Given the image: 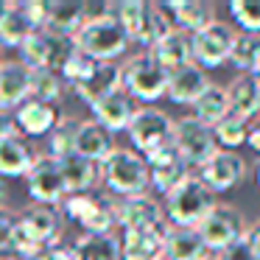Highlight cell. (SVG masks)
<instances>
[{
  "label": "cell",
  "instance_id": "7dc6e473",
  "mask_svg": "<svg viewBox=\"0 0 260 260\" xmlns=\"http://www.w3.org/2000/svg\"><path fill=\"white\" fill-rule=\"evenodd\" d=\"M0 260H23V257H20V254H14V252H3V254H0Z\"/></svg>",
  "mask_w": 260,
  "mask_h": 260
},
{
  "label": "cell",
  "instance_id": "60d3db41",
  "mask_svg": "<svg viewBox=\"0 0 260 260\" xmlns=\"http://www.w3.org/2000/svg\"><path fill=\"white\" fill-rule=\"evenodd\" d=\"M215 260H257L252 254V249H249V243L243 241H235V243H230V246H224L221 252H215Z\"/></svg>",
  "mask_w": 260,
  "mask_h": 260
},
{
  "label": "cell",
  "instance_id": "b9f144b4",
  "mask_svg": "<svg viewBox=\"0 0 260 260\" xmlns=\"http://www.w3.org/2000/svg\"><path fill=\"white\" fill-rule=\"evenodd\" d=\"M37 260H81V254H79V249H76V246L53 243V246H48V249H45V252H42Z\"/></svg>",
  "mask_w": 260,
  "mask_h": 260
},
{
  "label": "cell",
  "instance_id": "d4e9b609",
  "mask_svg": "<svg viewBox=\"0 0 260 260\" xmlns=\"http://www.w3.org/2000/svg\"><path fill=\"white\" fill-rule=\"evenodd\" d=\"M159 6L171 14V20H174L176 28L185 31V34H190V37L215 20L213 9H210L204 0H168V3H159Z\"/></svg>",
  "mask_w": 260,
  "mask_h": 260
},
{
  "label": "cell",
  "instance_id": "8992f818",
  "mask_svg": "<svg viewBox=\"0 0 260 260\" xmlns=\"http://www.w3.org/2000/svg\"><path fill=\"white\" fill-rule=\"evenodd\" d=\"M76 51L73 37H62L51 28H40L23 48H20V62L28 64L31 70H56L62 73V68L68 64V59Z\"/></svg>",
  "mask_w": 260,
  "mask_h": 260
},
{
  "label": "cell",
  "instance_id": "2e32d148",
  "mask_svg": "<svg viewBox=\"0 0 260 260\" xmlns=\"http://www.w3.org/2000/svg\"><path fill=\"white\" fill-rule=\"evenodd\" d=\"M146 165H148V182H151V187L159 193H171L187 174H190L185 159H182L179 151L174 148V143L159 148V151H154V154H148Z\"/></svg>",
  "mask_w": 260,
  "mask_h": 260
},
{
  "label": "cell",
  "instance_id": "ac0fdd59",
  "mask_svg": "<svg viewBox=\"0 0 260 260\" xmlns=\"http://www.w3.org/2000/svg\"><path fill=\"white\" fill-rule=\"evenodd\" d=\"M31 98V68L23 62L0 64V109H17Z\"/></svg>",
  "mask_w": 260,
  "mask_h": 260
},
{
  "label": "cell",
  "instance_id": "681fc988",
  "mask_svg": "<svg viewBox=\"0 0 260 260\" xmlns=\"http://www.w3.org/2000/svg\"><path fill=\"white\" fill-rule=\"evenodd\" d=\"M157 260H168V257H165V254H162V257H157Z\"/></svg>",
  "mask_w": 260,
  "mask_h": 260
},
{
  "label": "cell",
  "instance_id": "d6a6232c",
  "mask_svg": "<svg viewBox=\"0 0 260 260\" xmlns=\"http://www.w3.org/2000/svg\"><path fill=\"white\" fill-rule=\"evenodd\" d=\"M79 249L81 260H123L120 257V241L115 235H79V241L73 243Z\"/></svg>",
  "mask_w": 260,
  "mask_h": 260
},
{
  "label": "cell",
  "instance_id": "7402d4cb",
  "mask_svg": "<svg viewBox=\"0 0 260 260\" xmlns=\"http://www.w3.org/2000/svg\"><path fill=\"white\" fill-rule=\"evenodd\" d=\"M207 87H210V79H207V73H204V68H199L196 62H190V64H185V68L171 73L168 92H165V95L174 104H190L193 107V101H196Z\"/></svg>",
  "mask_w": 260,
  "mask_h": 260
},
{
  "label": "cell",
  "instance_id": "9c48e42d",
  "mask_svg": "<svg viewBox=\"0 0 260 260\" xmlns=\"http://www.w3.org/2000/svg\"><path fill=\"white\" fill-rule=\"evenodd\" d=\"M235 37L238 34L230 23L213 20L210 25L193 34V62L199 68H221L224 62H230Z\"/></svg>",
  "mask_w": 260,
  "mask_h": 260
},
{
  "label": "cell",
  "instance_id": "9a60e30c",
  "mask_svg": "<svg viewBox=\"0 0 260 260\" xmlns=\"http://www.w3.org/2000/svg\"><path fill=\"white\" fill-rule=\"evenodd\" d=\"M196 176L213 193H226V190H232L243 176H246V162H243L235 151H224V148H218V151H215L213 157L196 171Z\"/></svg>",
  "mask_w": 260,
  "mask_h": 260
},
{
  "label": "cell",
  "instance_id": "277c9868",
  "mask_svg": "<svg viewBox=\"0 0 260 260\" xmlns=\"http://www.w3.org/2000/svg\"><path fill=\"white\" fill-rule=\"evenodd\" d=\"M98 174H101L104 185L112 193H118L120 199L129 196H143L148 182V165L146 157L132 148H115L101 165H98Z\"/></svg>",
  "mask_w": 260,
  "mask_h": 260
},
{
  "label": "cell",
  "instance_id": "d6986e66",
  "mask_svg": "<svg viewBox=\"0 0 260 260\" xmlns=\"http://www.w3.org/2000/svg\"><path fill=\"white\" fill-rule=\"evenodd\" d=\"M59 123V112L53 104H42L37 98H28L23 107L14 109V126H17L20 135L28 137H42L51 135Z\"/></svg>",
  "mask_w": 260,
  "mask_h": 260
},
{
  "label": "cell",
  "instance_id": "cb8c5ba5",
  "mask_svg": "<svg viewBox=\"0 0 260 260\" xmlns=\"http://www.w3.org/2000/svg\"><path fill=\"white\" fill-rule=\"evenodd\" d=\"M148 53H151L168 73H174V70H179V68H185V64L193 62V37L185 34V31H179V28H174Z\"/></svg>",
  "mask_w": 260,
  "mask_h": 260
},
{
  "label": "cell",
  "instance_id": "7c38bea8",
  "mask_svg": "<svg viewBox=\"0 0 260 260\" xmlns=\"http://www.w3.org/2000/svg\"><path fill=\"white\" fill-rule=\"evenodd\" d=\"M64 215L73 218L90 235H112L115 221V207L112 204H104L101 199L90 196V193H81V196H68L64 199Z\"/></svg>",
  "mask_w": 260,
  "mask_h": 260
},
{
  "label": "cell",
  "instance_id": "f907efd6",
  "mask_svg": "<svg viewBox=\"0 0 260 260\" xmlns=\"http://www.w3.org/2000/svg\"><path fill=\"white\" fill-rule=\"evenodd\" d=\"M257 182H260V168H257Z\"/></svg>",
  "mask_w": 260,
  "mask_h": 260
},
{
  "label": "cell",
  "instance_id": "74e56055",
  "mask_svg": "<svg viewBox=\"0 0 260 260\" xmlns=\"http://www.w3.org/2000/svg\"><path fill=\"white\" fill-rule=\"evenodd\" d=\"M230 14L243 28V34L260 37V0H232Z\"/></svg>",
  "mask_w": 260,
  "mask_h": 260
},
{
  "label": "cell",
  "instance_id": "5b68a950",
  "mask_svg": "<svg viewBox=\"0 0 260 260\" xmlns=\"http://www.w3.org/2000/svg\"><path fill=\"white\" fill-rule=\"evenodd\" d=\"M171 73L151 56V53H135L120 64V87L129 92L135 101H157L168 92Z\"/></svg>",
  "mask_w": 260,
  "mask_h": 260
},
{
  "label": "cell",
  "instance_id": "44dd1931",
  "mask_svg": "<svg viewBox=\"0 0 260 260\" xmlns=\"http://www.w3.org/2000/svg\"><path fill=\"white\" fill-rule=\"evenodd\" d=\"M165 232L162 230H135L120 238V257L123 260H157L165 254Z\"/></svg>",
  "mask_w": 260,
  "mask_h": 260
},
{
  "label": "cell",
  "instance_id": "7a4b0ae2",
  "mask_svg": "<svg viewBox=\"0 0 260 260\" xmlns=\"http://www.w3.org/2000/svg\"><path fill=\"white\" fill-rule=\"evenodd\" d=\"M215 193L199 179L196 174H187L171 193H165V215L174 226L196 230L204 221V215L215 207Z\"/></svg>",
  "mask_w": 260,
  "mask_h": 260
},
{
  "label": "cell",
  "instance_id": "ffe728a7",
  "mask_svg": "<svg viewBox=\"0 0 260 260\" xmlns=\"http://www.w3.org/2000/svg\"><path fill=\"white\" fill-rule=\"evenodd\" d=\"M37 31L40 28L31 23L23 3H3V12H0V48H23Z\"/></svg>",
  "mask_w": 260,
  "mask_h": 260
},
{
  "label": "cell",
  "instance_id": "816d5d0a",
  "mask_svg": "<svg viewBox=\"0 0 260 260\" xmlns=\"http://www.w3.org/2000/svg\"><path fill=\"white\" fill-rule=\"evenodd\" d=\"M207 260H215V257H207Z\"/></svg>",
  "mask_w": 260,
  "mask_h": 260
},
{
  "label": "cell",
  "instance_id": "e0dca14e",
  "mask_svg": "<svg viewBox=\"0 0 260 260\" xmlns=\"http://www.w3.org/2000/svg\"><path fill=\"white\" fill-rule=\"evenodd\" d=\"M92 115L107 132H123L129 129L132 118L137 115V107H135V98L123 87H118V90H112L107 98H101L92 107Z\"/></svg>",
  "mask_w": 260,
  "mask_h": 260
},
{
  "label": "cell",
  "instance_id": "8d00e7d4",
  "mask_svg": "<svg viewBox=\"0 0 260 260\" xmlns=\"http://www.w3.org/2000/svg\"><path fill=\"white\" fill-rule=\"evenodd\" d=\"M257 56H260V37H254V34H238L230 62L235 64L241 73H252Z\"/></svg>",
  "mask_w": 260,
  "mask_h": 260
},
{
  "label": "cell",
  "instance_id": "1f68e13d",
  "mask_svg": "<svg viewBox=\"0 0 260 260\" xmlns=\"http://www.w3.org/2000/svg\"><path fill=\"white\" fill-rule=\"evenodd\" d=\"M190 109H193V118L202 120V123H207L210 129L218 126L221 120L230 115V95H226V87H218V84L210 81V87L193 101Z\"/></svg>",
  "mask_w": 260,
  "mask_h": 260
},
{
  "label": "cell",
  "instance_id": "d590c367",
  "mask_svg": "<svg viewBox=\"0 0 260 260\" xmlns=\"http://www.w3.org/2000/svg\"><path fill=\"white\" fill-rule=\"evenodd\" d=\"M213 135H215V143L224 146V151H235L238 146H243L249 137V123L238 115H226L218 126H213Z\"/></svg>",
  "mask_w": 260,
  "mask_h": 260
},
{
  "label": "cell",
  "instance_id": "f5cc1de1",
  "mask_svg": "<svg viewBox=\"0 0 260 260\" xmlns=\"http://www.w3.org/2000/svg\"><path fill=\"white\" fill-rule=\"evenodd\" d=\"M0 64H3V62H0Z\"/></svg>",
  "mask_w": 260,
  "mask_h": 260
},
{
  "label": "cell",
  "instance_id": "f1b7e54d",
  "mask_svg": "<svg viewBox=\"0 0 260 260\" xmlns=\"http://www.w3.org/2000/svg\"><path fill=\"white\" fill-rule=\"evenodd\" d=\"M165 257L168 260H207L210 249L202 241L199 230L168 226V232H165Z\"/></svg>",
  "mask_w": 260,
  "mask_h": 260
},
{
  "label": "cell",
  "instance_id": "5bb4252c",
  "mask_svg": "<svg viewBox=\"0 0 260 260\" xmlns=\"http://www.w3.org/2000/svg\"><path fill=\"white\" fill-rule=\"evenodd\" d=\"M112 17L123 25V31L129 34L132 42L148 48L154 45V3L146 0H120L109 6Z\"/></svg>",
  "mask_w": 260,
  "mask_h": 260
},
{
  "label": "cell",
  "instance_id": "f35d334b",
  "mask_svg": "<svg viewBox=\"0 0 260 260\" xmlns=\"http://www.w3.org/2000/svg\"><path fill=\"white\" fill-rule=\"evenodd\" d=\"M98 64H101V62H95L92 56H87V53H81L79 48H76V51H73V56L68 59V64L62 68V79L68 81V87L73 90L76 84L87 81L92 73H95V68H98Z\"/></svg>",
  "mask_w": 260,
  "mask_h": 260
},
{
  "label": "cell",
  "instance_id": "836d02e7",
  "mask_svg": "<svg viewBox=\"0 0 260 260\" xmlns=\"http://www.w3.org/2000/svg\"><path fill=\"white\" fill-rule=\"evenodd\" d=\"M68 81L56 70H31V98L42 104H56L62 101Z\"/></svg>",
  "mask_w": 260,
  "mask_h": 260
},
{
  "label": "cell",
  "instance_id": "4316f807",
  "mask_svg": "<svg viewBox=\"0 0 260 260\" xmlns=\"http://www.w3.org/2000/svg\"><path fill=\"white\" fill-rule=\"evenodd\" d=\"M118 87H120V64H115V62H101L90 79L73 87V92L92 109L98 101H101V98H107L109 92L118 90Z\"/></svg>",
  "mask_w": 260,
  "mask_h": 260
},
{
  "label": "cell",
  "instance_id": "ba28073f",
  "mask_svg": "<svg viewBox=\"0 0 260 260\" xmlns=\"http://www.w3.org/2000/svg\"><path fill=\"white\" fill-rule=\"evenodd\" d=\"M174 148L179 151V157L185 159L187 168L199 171L218 151V143H215L213 129L190 115V118H182L174 123Z\"/></svg>",
  "mask_w": 260,
  "mask_h": 260
},
{
  "label": "cell",
  "instance_id": "f546056e",
  "mask_svg": "<svg viewBox=\"0 0 260 260\" xmlns=\"http://www.w3.org/2000/svg\"><path fill=\"white\" fill-rule=\"evenodd\" d=\"M76 151H79L81 157H87V159H92V162L101 165L104 159H107L109 154L115 151V146H112V132H107L95 118H92V120H81V126H79V140H76Z\"/></svg>",
  "mask_w": 260,
  "mask_h": 260
},
{
  "label": "cell",
  "instance_id": "4dcf8cb0",
  "mask_svg": "<svg viewBox=\"0 0 260 260\" xmlns=\"http://www.w3.org/2000/svg\"><path fill=\"white\" fill-rule=\"evenodd\" d=\"M34 154L25 146V140L17 135H9L0 140V176L3 179H14V176H25L34 165Z\"/></svg>",
  "mask_w": 260,
  "mask_h": 260
},
{
  "label": "cell",
  "instance_id": "4fadbf2b",
  "mask_svg": "<svg viewBox=\"0 0 260 260\" xmlns=\"http://www.w3.org/2000/svg\"><path fill=\"white\" fill-rule=\"evenodd\" d=\"M115 207V221L123 226V232H135V230H162L165 224V207L151 199L148 193L143 196H129L112 204Z\"/></svg>",
  "mask_w": 260,
  "mask_h": 260
},
{
  "label": "cell",
  "instance_id": "6da1fadb",
  "mask_svg": "<svg viewBox=\"0 0 260 260\" xmlns=\"http://www.w3.org/2000/svg\"><path fill=\"white\" fill-rule=\"evenodd\" d=\"M62 238V213L53 204H31L17 215V235L12 252L23 260H37Z\"/></svg>",
  "mask_w": 260,
  "mask_h": 260
},
{
  "label": "cell",
  "instance_id": "603a6c76",
  "mask_svg": "<svg viewBox=\"0 0 260 260\" xmlns=\"http://www.w3.org/2000/svg\"><path fill=\"white\" fill-rule=\"evenodd\" d=\"M59 168H62V179H64V187H68V196L90 193L98 182V162L81 157L79 151L59 159Z\"/></svg>",
  "mask_w": 260,
  "mask_h": 260
},
{
  "label": "cell",
  "instance_id": "8fae6325",
  "mask_svg": "<svg viewBox=\"0 0 260 260\" xmlns=\"http://www.w3.org/2000/svg\"><path fill=\"white\" fill-rule=\"evenodd\" d=\"M25 185H28V196L34 199V204H53L56 207L68 196L59 159L51 157V154H42V157L34 159L31 171L25 174Z\"/></svg>",
  "mask_w": 260,
  "mask_h": 260
},
{
  "label": "cell",
  "instance_id": "c3c4849f",
  "mask_svg": "<svg viewBox=\"0 0 260 260\" xmlns=\"http://www.w3.org/2000/svg\"><path fill=\"white\" fill-rule=\"evenodd\" d=\"M252 76H257V79H260V56H257V62H254V70H252Z\"/></svg>",
  "mask_w": 260,
  "mask_h": 260
},
{
  "label": "cell",
  "instance_id": "f6af8a7d",
  "mask_svg": "<svg viewBox=\"0 0 260 260\" xmlns=\"http://www.w3.org/2000/svg\"><path fill=\"white\" fill-rule=\"evenodd\" d=\"M246 146L252 148L254 154H260V126H252V129H249V137H246Z\"/></svg>",
  "mask_w": 260,
  "mask_h": 260
},
{
  "label": "cell",
  "instance_id": "30bf717a",
  "mask_svg": "<svg viewBox=\"0 0 260 260\" xmlns=\"http://www.w3.org/2000/svg\"><path fill=\"white\" fill-rule=\"evenodd\" d=\"M196 230L202 235V241L207 243V249L221 252L224 246L241 241L249 226L243 224V213L238 207H232V204H215Z\"/></svg>",
  "mask_w": 260,
  "mask_h": 260
},
{
  "label": "cell",
  "instance_id": "ee69618b",
  "mask_svg": "<svg viewBox=\"0 0 260 260\" xmlns=\"http://www.w3.org/2000/svg\"><path fill=\"white\" fill-rule=\"evenodd\" d=\"M9 135H17V126H14V115L6 112V109H0V140Z\"/></svg>",
  "mask_w": 260,
  "mask_h": 260
},
{
  "label": "cell",
  "instance_id": "52a82bcc",
  "mask_svg": "<svg viewBox=\"0 0 260 260\" xmlns=\"http://www.w3.org/2000/svg\"><path fill=\"white\" fill-rule=\"evenodd\" d=\"M174 123L176 120H171L162 109L140 107L137 115L132 118L126 135H129L132 146H135L143 157H148V154H154V151H159V148L174 143Z\"/></svg>",
  "mask_w": 260,
  "mask_h": 260
},
{
  "label": "cell",
  "instance_id": "ab89813d",
  "mask_svg": "<svg viewBox=\"0 0 260 260\" xmlns=\"http://www.w3.org/2000/svg\"><path fill=\"white\" fill-rule=\"evenodd\" d=\"M14 235H17V215L9 207H0V254L12 252Z\"/></svg>",
  "mask_w": 260,
  "mask_h": 260
},
{
  "label": "cell",
  "instance_id": "484cf974",
  "mask_svg": "<svg viewBox=\"0 0 260 260\" xmlns=\"http://www.w3.org/2000/svg\"><path fill=\"white\" fill-rule=\"evenodd\" d=\"M226 95H230V112L238 118L249 120L260 112V79L252 73H241L230 81L226 87Z\"/></svg>",
  "mask_w": 260,
  "mask_h": 260
},
{
  "label": "cell",
  "instance_id": "83f0119b",
  "mask_svg": "<svg viewBox=\"0 0 260 260\" xmlns=\"http://www.w3.org/2000/svg\"><path fill=\"white\" fill-rule=\"evenodd\" d=\"M90 20V9L81 0H51V12H48L45 28L56 31L62 37H73L81 31V25Z\"/></svg>",
  "mask_w": 260,
  "mask_h": 260
},
{
  "label": "cell",
  "instance_id": "7bdbcfd3",
  "mask_svg": "<svg viewBox=\"0 0 260 260\" xmlns=\"http://www.w3.org/2000/svg\"><path fill=\"white\" fill-rule=\"evenodd\" d=\"M243 241L249 243V249H252V254L260 260V221H254L252 226L246 230V235H243Z\"/></svg>",
  "mask_w": 260,
  "mask_h": 260
},
{
  "label": "cell",
  "instance_id": "3957f363",
  "mask_svg": "<svg viewBox=\"0 0 260 260\" xmlns=\"http://www.w3.org/2000/svg\"><path fill=\"white\" fill-rule=\"evenodd\" d=\"M129 34L123 31V25L112 17V12L104 14H90L81 31L76 34V48L87 56H92L95 62H112L120 53H126L129 48Z\"/></svg>",
  "mask_w": 260,
  "mask_h": 260
},
{
  "label": "cell",
  "instance_id": "bcb514c9",
  "mask_svg": "<svg viewBox=\"0 0 260 260\" xmlns=\"http://www.w3.org/2000/svg\"><path fill=\"white\" fill-rule=\"evenodd\" d=\"M6 182H3V176H0V207H6V204H3V202H6Z\"/></svg>",
  "mask_w": 260,
  "mask_h": 260
},
{
  "label": "cell",
  "instance_id": "e575fe53",
  "mask_svg": "<svg viewBox=\"0 0 260 260\" xmlns=\"http://www.w3.org/2000/svg\"><path fill=\"white\" fill-rule=\"evenodd\" d=\"M79 126H81V120L70 118V115L59 118L56 129L51 132V157L62 159V157H68V154H73V151H76V140H79Z\"/></svg>",
  "mask_w": 260,
  "mask_h": 260
}]
</instances>
